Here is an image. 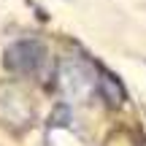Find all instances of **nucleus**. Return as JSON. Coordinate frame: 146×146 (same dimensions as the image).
I'll use <instances>...</instances> for the list:
<instances>
[{
    "label": "nucleus",
    "instance_id": "nucleus-1",
    "mask_svg": "<svg viewBox=\"0 0 146 146\" xmlns=\"http://www.w3.org/2000/svg\"><path fill=\"white\" fill-rule=\"evenodd\" d=\"M43 57H46V49L41 41L35 38H25V41H16L8 46L5 52V68L14 73H35L41 68Z\"/></svg>",
    "mask_w": 146,
    "mask_h": 146
},
{
    "label": "nucleus",
    "instance_id": "nucleus-2",
    "mask_svg": "<svg viewBox=\"0 0 146 146\" xmlns=\"http://www.w3.org/2000/svg\"><path fill=\"white\" fill-rule=\"evenodd\" d=\"M98 87H100V92H103V98H106V103L108 106H122L127 100V92H125V87H122V81L114 76V73H108V70H100V76H98Z\"/></svg>",
    "mask_w": 146,
    "mask_h": 146
},
{
    "label": "nucleus",
    "instance_id": "nucleus-3",
    "mask_svg": "<svg viewBox=\"0 0 146 146\" xmlns=\"http://www.w3.org/2000/svg\"><path fill=\"white\" fill-rule=\"evenodd\" d=\"M89 84V73L84 65H78V62H68L65 65V70H62V87L68 89V92H84V87Z\"/></svg>",
    "mask_w": 146,
    "mask_h": 146
},
{
    "label": "nucleus",
    "instance_id": "nucleus-4",
    "mask_svg": "<svg viewBox=\"0 0 146 146\" xmlns=\"http://www.w3.org/2000/svg\"><path fill=\"white\" fill-rule=\"evenodd\" d=\"M68 125H70V106L60 103L52 114V127H68Z\"/></svg>",
    "mask_w": 146,
    "mask_h": 146
}]
</instances>
